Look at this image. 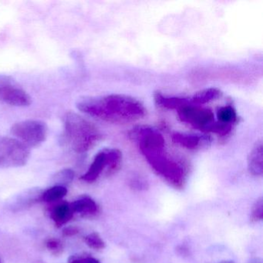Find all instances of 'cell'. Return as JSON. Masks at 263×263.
<instances>
[{"label": "cell", "mask_w": 263, "mask_h": 263, "mask_svg": "<svg viewBox=\"0 0 263 263\" xmlns=\"http://www.w3.org/2000/svg\"><path fill=\"white\" fill-rule=\"evenodd\" d=\"M154 100L158 107L168 110H178L180 107L191 103L190 98L166 96L162 95L161 92H155Z\"/></svg>", "instance_id": "4fadbf2b"}, {"label": "cell", "mask_w": 263, "mask_h": 263, "mask_svg": "<svg viewBox=\"0 0 263 263\" xmlns=\"http://www.w3.org/2000/svg\"><path fill=\"white\" fill-rule=\"evenodd\" d=\"M0 103L13 107H28L31 97L8 75L0 74Z\"/></svg>", "instance_id": "ba28073f"}, {"label": "cell", "mask_w": 263, "mask_h": 263, "mask_svg": "<svg viewBox=\"0 0 263 263\" xmlns=\"http://www.w3.org/2000/svg\"><path fill=\"white\" fill-rule=\"evenodd\" d=\"M74 216L72 211L70 203L63 201L55 205L50 212V218L53 220L56 226L61 227L67 224Z\"/></svg>", "instance_id": "7c38bea8"}, {"label": "cell", "mask_w": 263, "mask_h": 263, "mask_svg": "<svg viewBox=\"0 0 263 263\" xmlns=\"http://www.w3.org/2000/svg\"><path fill=\"white\" fill-rule=\"evenodd\" d=\"M79 229L76 226H67L63 229L62 234L65 237H72L79 233Z\"/></svg>", "instance_id": "cb8c5ba5"}, {"label": "cell", "mask_w": 263, "mask_h": 263, "mask_svg": "<svg viewBox=\"0 0 263 263\" xmlns=\"http://www.w3.org/2000/svg\"><path fill=\"white\" fill-rule=\"evenodd\" d=\"M130 139L138 144L147 163L158 175L175 189H182L189 174L185 161L167 152L165 140L155 129L138 127L129 133Z\"/></svg>", "instance_id": "6da1fadb"}, {"label": "cell", "mask_w": 263, "mask_h": 263, "mask_svg": "<svg viewBox=\"0 0 263 263\" xmlns=\"http://www.w3.org/2000/svg\"><path fill=\"white\" fill-rule=\"evenodd\" d=\"M248 170L253 176H261L263 173L262 141H257L248 156Z\"/></svg>", "instance_id": "8fae6325"}, {"label": "cell", "mask_w": 263, "mask_h": 263, "mask_svg": "<svg viewBox=\"0 0 263 263\" xmlns=\"http://www.w3.org/2000/svg\"><path fill=\"white\" fill-rule=\"evenodd\" d=\"M218 263H235L233 261H230V260H226V261H221Z\"/></svg>", "instance_id": "d4e9b609"}, {"label": "cell", "mask_w": 263, "mask_h": 263, "mask_svg": "<svg viewBox=\"0 0 263 263\" xmlns=\"http://www.w3.org/2000/svg\"><path fill=\"white\" fill-rule=\"evenodd\" d=\"M64 121V138L76 153H86L101 140V135L98 129L81 115L68 112Z\"/></svg>", "instance_id": "3957f363"}, {"label": "cell", "mask_w": 263, "mask_h": 263, "mask_svg": "<svg viewBox=\"0 0 263 263\" xmlns=\"http://www.w3.org/2000/svg\"><path fill=\"white\" fill-rule=\"evenodd\" d=\"M253 263H261V261H255Z\"/></svg>", "instance_id": "484cf974"}, {"label": "cell", "mask_w": 263, "mask_h": 263, "mask_svg": "<svg viewBox=\"0 0 263 263\" xmlns=\"http://www.w3.org/2000/svg\"><path fill=\"white\" fill-rule=\"evenodd\" d=\"M263 218V199L259 198L252 207L251 212L250 219L252 222H258L261 221Z\"/></svg>", "instance_id": "44dd1931"}, {"label": "cell", "mask_w": 263, "mask_h": 263, "mask_svg": "<svg viewBox=\"0 0 263 263\" xmlns=\"http://www.w3.org/2000/svg\"><path fill=\"white\" fill-rule=\"evenodd\" d=\"M122 163V153L117 148H105L97 154L90 167L81 179L87 183L95 182L105 172L107 175L116 173Z\"/></svg>", "instance_id": "277c9868"}, {"label": "cell", "mask_w": 263, "mask_h": 263, "mask_svg": "<svg viewBox=\"0 0 263 263\" xmlns=\"http://www.w3.org/2000/svg\"><path fill=\"white\" fill-rule=\"evenodd\" d=\"M178 116L181 122L205 133H212L214 124L216 122L215 115L211 109L192 103L180 107Z\"/></svg>", "instance_id": "52a82bcc"}, {"label": "cell", "mask_w": 263, "mask_h": 263, "mask_svg": "<svg viewBox=\"0 0 263 263\" xmlns=\"http://www.w3.org/2000/svg\"><path fill=\"white\" fill-rule=\"evenodd\" d=\"M30 157V148L21 141L10 137H0V168L23 167Z\"/></svg>", "instance_id": "5b68a950"}, {"label": "cell", "mask_w": 263, "mask_h": 263, "mask_svg": "<svg viewBox=\"0 0 263 263\" xmlns=\"http://www.w3.org/2000/svg\"><path fill=\"white\" fill-rule=\"evenodd\" d=\"M10 132L14 138L30 148L37 147L46 141L48 135V127L43 121L27 120L15 123Z\"/></svg>", "instance_id": "8992f818"}, {"label": "cell", "mask_w": 263, "mask_h": 263, "mask_svg": "<svg viewBox=\"0 0 263 263\" xmlns=\"http://www.w3.org/2000/svg\"><path fill=\"white\" fill-rule=\"evenodd\" d=\"M67 194V187L64 186L53 185L43 192L41 201H46V202L59 201L64 198Z\"/></svg>", "instance_id": "2e32d148"}, {"label": "cell", "mask_w": 263, "mask_h": 263, "mask_svg": "<svg viewBox=\"0 0 263 263\" xmlns=\"http://www.w3.org/2000/svg\"><path fill=\"white\" fill-rule=\"evenodd\" d=\"M172 141L175 144H178L189 150H196L201 148L210 142L209 137L202 136L193 134L177 133L172 135Z\"/></svg>", "instance_id": "30bf717a"}, {"label": "cell", "mask_w": 263, "mask_h": 263, "mask_svg": "<svg viewBox=\"0 0 263 263\" xmlns=\"http://www.w3.org/2000/svg\"><path fill=\"white\" fill-rule=\"evenodd\" d=\"M222 96V92L217 88H207L200 90L190 98L192 104L202 106Z\"/></svg>", "instance_id": "5bb4252c"}, {"label": "cell", "mask_w": 263, "mask_h": 263, "mask_svg": "<svg viewBox=\"0 0 263 263\" xmlns=\"http://www.w3.org/2000/svg\"><path fill=\"white\" fill-rule=\"evenodd\" d=\"M77 107L83 113L114 124H127L145 117L147 110L136 98L124 95L89 97L80 100Z\"/></svg>", "instance_id": "7a4b0ae2"}, {"label": "cell", "mask_w": 263, "mask_h": 263, "mask_svg": "<svg viewBox=\"0 0 263 263\" xmlns=\"http://www.w3.org/2000/svg\"><path fill=\"white\" fill-rule=\"evenodd\" d=\"M74 178V172L71 169L66 168L60 171L58 173L55 174L54 176L52 178L54 185L64 186L65 187L67 184H70Z\"/></svg>", "instance_id": "ac0fdd59"}, {"label": "cell", "mask_w": 263, "mask_h": 263, "mask_svg": "<svg viewBox=\"0 0 263 263\" xmlns=\"http://www.w3.org/2000/svg\"><path fill=\"white\" fill-rule=\"evenodd\" d=\"M217 121L221 124L234 127L238 121L236 110L232 105L219 107L217 110Z\"/></svg>", "instance_id": "9a60e30c"}, {"label": "cell", "mask_w": 263, "mask_h": 263, "mask_svg": "<svg viewBox=\"0 0 263 263\" xmlns=\"http://www.w3.org/2000/svg\"><path fill=\"white\" fill-rule=\"evenodd\" d=\"M43 192L39 189H33L29 192H26V193L23 195L21 198L16 201V207L18 209L21 208H26L27 206L33 205L35 202L38 201V200H41V195Z\"/></svg>", "instance_id": "e0dca14e"}, {"label": "cell", "mask_w": 263, "mask_h": 263, "mask_svg": "<svg viewBox=\"0 0 263 263\" xmlns=\"http://www.w3.org/2000/svg\"><path fill=\"white\" fill-rule=\"evenodd\" d=\"M67 263H101L98 258L86 254H77L68 258Z\"/></svg>", "instance_id": "7402d4cb"}, {"label": "cell", "mask_w": 263, "mask_h": 263, "mask_svg": "<svg viewBox=\"0 0 263 263\" xmlns=\"http://www.w3.org/2000/svg\"><path fill=\"white\" fill-rule=\"evenodd\" d=\"M74 215L82 218H93L99 214L100 208L98 203L88 195H83L70 203Z\"/></svg>", "instance_id": "9c48e42d"}, {"label": "cell", "mask_w": 263, "mask_h": 263, "mask_svg": "<svg viewBox=\"0 0 263 263\" xmlns=\"http://www.w3.org/2000/svg\"><path fill=\"white\" fill-rule=\"evenodd\" d=\"M84 241L90 249L102 250L106 247L105 241L98 232H93L84 237Z\"/></svg>", "instance_id": "d6986e66"}, {"label": "cell", "mask_w": 263, "mask_h": 263, "mask_svg": "<svg viewBox=\"0 0 263 263\" xmlns=\"http://www.w3.org/2000/svg\"><path fill=\"white\" fill-rule=\"evenodd\" d=\"M130 184L132 187L135 189H138V190H141V189H145L147 187V182L144 181L141 178H135V179H132L130 181Z\"/></svg>", "instance_id": "603a6c76"}, {"label": "cell", "mask_w": 263, "mask_h": 263, "mask_svg": "<svg viewBox=\"0 0 263 263\" xmlns=\"http://www.w3.org/2000/svg\"><path fill=\"white\" fill-rule=\"evenodd\" d=\"M45 246L50 253L56 256L61 255L64 252V243L59 238H47L45 241Z\"/></svg>", "instance_id": "ffe728a7"}]
</instances>
